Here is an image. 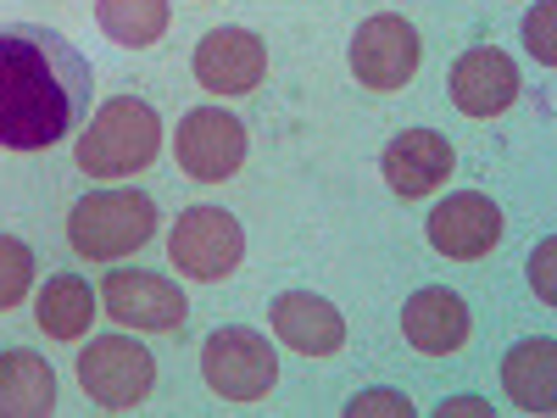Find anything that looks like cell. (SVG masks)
I'll list each match as a JSON object with an SVG mask.
<instances>
[{
  "label": "cell",
  "mask_w": 557,
  "mask_h": 418,
  "mask_svg": "<svg viewBox=\"0 0 557 418\" xmlns=\"http://www.w3.org/2000/svg\"><path fill=\"white\" fill-rule=\"evenodd\" d=\"M151 235H157V201L146 190H123V184L78 196L67 212V246L84 262L134 257L139 246H151Z\"/></svg>",
  "instance_id": "cell-3"
},
{
  "label": "cell",
  "mask_w": 557,
  "mask_h": 418,
  "mask_svg": "<svg viewBox=\"0 0 557 418\" xmlns=\"http://www.w3.org/2000/svg\"><path fill=\"white\" fill-rule=\"evenodd\" d=\"M96 73L84 51L45 28L7 23L0 28V151H51L89 118Z\"/></svg>",
  "instance_id": "cell-1"
},
{
  "label": "cell",
  "mask_w": 557,
  "mask_h": 418,
  "mask_svg": "<svg viewBox=\"0 0 557 418\" xmlns=\"http://www.w3.org/2000/svg\"><path fill=\"white\" fill-rule=\"evenodd\" d=\"M57 413V374L28 346L0 352V418H51Z\"/></svg>",
  "instance_id": "cell-16"
},
{
  "label": "cell",
  "mask_w": 557,
  "mask_h": 418,
  "mask_svg": "<svg viewBox=\"0 0 557 418\" xmlns=\"http://www.w3.org/2000/svg\"><path fill=\"white\" fill-rule=\"evenodd\" d=\"M418 57H424V45H418V28L396 12H380L357 23L351 34V73L362 89H374V96H396V89L412 84L418 73Z\"/></svg>",
  "instance_id": "cell-9"
},
{
  "label": "cell",
  "mask_w": 557,
  "mask_h": 418,
  "mask_svg": "<svg viewBox=\"0 0 557 418\" xmlns=\"http://www.w3.org/2000/svg\"><path fill=\"white\" fill-rule=\"evenodd\" d=\"M201 380L218 402H262L278 385V352L268 346V335L246 330V323H223L201 346Z\"/></svg>",
  "instance_id": "cell-4"
},
{
  "label": "cell",
  "mask_w": 557,
  "mask_h": 418,
  "mask_svg": "<svg viewBox=\"0 0 557 418\" xmlns=\"http://www.w3.org/2000/svg\"><path fill=\"white\" fill-rule=\"evenodd\" d=\"M96 307H101V296L89 291V279H78V273H51L45 291L34 296V318L51 341H84L89 323L101 318Z\"/></svg>",
  "instance_id": "cell-17"
},
{
  "label": "cell",
  "mask_w": 557,
  "mask_h": 418,
  "mask_svg": "<svg viewBox=\"0 0 557 418\" xmlns=\"http://www.w3.org/2000/svg\"><path fill=\"white\" fill-rule=\"evenodd\" d=\"M346 418H412V402L401 391H362L346 402Z\"/></svg>",
  "instance_id": "cell-21"
},
{
  "label": "cell",
  "mask_w": 557,
  "mask_h": 418,
  "mask_svg": "<svg viewBox=\"0 0 557 418\" xmlns=\"http://www.w3.org/2000/svg\"><path fill=\"white\" fill-rule=\"evenodd\" d=\"M96 296H101L107 318H117L123 330H146V335H173L190 318V302H184L178 279L151 273V268H112Z\"/></svg>",
  "instance_id": "cell-7"
},
{
  "label": "cell",
  "mask_w": 557,
  "mask_h": 418,
  "mask_svg": "<svg viewBox=\"0 0 557 418\" xmlns=\"http://www.w3.org/2000/svg\"><path fill=\"white\" fill-rule=\"evenodd\" d=\"M173 162L184 179L196 184H223L235 179L240 162H246V123L223 107H196L178 118V134H173Z\"/></svg>",
  "instance_id": "cell-8"
},
{
  "label": "cell",
  "mask_w": 557,
  "mask_h": 418,
  "mask_svg": "<svg viewBox=\"0 0 557 418\" xmlns=\"http://www.w3.org/2000/svg\"><path fill=\"white\" fill-rule=\"evenodd\" d=\"M502 385L524 413H552L557 407V346L541 341H519L502 357Z\"/></svg>",
  "instance_id": "cell-18"
},
{
  "label": "cell",
  "mask_w": 557,
  "mask_h": 418,
  "mask_svg": "<svg viewBox=\"0 0 557 418\" xmlns=\"http://www.w3.org/2000/svg\"><path fill=\"white\" fill-rule=\"evenodd\" d=\"M78 385L107 413H134L157 385V357L128 335H96L78 352Z\"/></svg>",
  "instance_id": "cell-6"
},
{
  "label": "cell",
  "mask_w": 557,
  "mask_h": 418,
  "mask_svg": "<svg viewBox=\"0 0 557 418\" xmlns=\"http://www.w3.org/2000/svg\"><path fill=\"white\" fill-rule=\"evenodd\" d=\"M430 246L441 251V257H451V262H480V257H491L496 251V241H502V207L491 201V196H480V190H451L435 212H430Z\"/></svg>",
  "instance_id": "cell-10"
},
{
  "label": "cell",
  "mask_w": 557,
  "mask_h": 418,
  "mask_svg": "<svg viewBox=\"0 0 557 418\" xmlns=\"http://www.w3.org/2000/svg\"><path fill=\"white\" fill-rule=\"evenodd\" d=\"M441 413H491V407H485L480 396H457V402H446Z\"/></svg>",
  "instance_id": "cell-24"
},
{
  "label": "cell",
  "mask_w": 557,
  "mask_h": 418,
  "mask_svg": "<svg viewBox=\"0 0 557 418\" xmlns=\"http://www.w3.org/2000/svg\"><path fill=\"white\" fill-rule=\"evenodd\" d=\"M552 241H541V251L530 257V279H535V285H541V296H552Z\"/></svg>",
  "instance_id": "cell-23"
},
{
  "label": "cell",
  "mask_w": 557,
  "mask_h": 418,
  "mask_svg": "<svg viewBox=\"0 0 557 418\" xmlns=\"http://www.w3.org/2000/svg\"><path fill=\"white\" fill-rule=\"evenodd\" d=\"M173 7L168 0H96V23L107 39H117L123 51H146L168 34Z\"/></svg>",
  "instance_id": "cell-19"
},
{
  "label": "cell",
  "mask_w": 557,
  "mask_h": 418,
  "mask_svg": "<svg viewBox=\"0 0 557 418\" xmlns=\"http://www.w3.org/2000/svg\"><path fill=\"white\" fill-rule=\"evenodd\" d=\"M401 335H407V346H418L424 357H451V352L469 346L474 318H469V307H462L457 291L424 285V291H412L407 307H401Z\"/></svg>",
  "instance_id": "cell-14"
},
{
  "label": "cell",
  "mask_w": 557,
  "mask_h": 418,
  "mask_svg": "<svg viewBox=\"0 0 557 418\" xmlns=\"http://www.w3.org/2000/svg\"><path fill=\"white\" fill-rule=\"evenodd\" d=\"M380 168H385V184L401 201H424V196H435L441 184L451 179L457 151H451V139L435 134V128H401L385 146Z\"/></svg>",
  "instance_id": "cell-13"
},
{
  "label": "cell",
  "mask_w": 557,
  "mask_h": 418,
  "mask_svg": "<svg viewBox=\"0 0 557 418\" xmlns=\"http://www.w3.org/2000/svg\"><path fill=\"white\" fill-rule=\"evenodd\" d=\"M162 151V118L151 101L139 96H112L96 107V118L78 123L73 139V162L89 179H128V173H146Z\"/></svg>",
  "instance_id": "cell-2"
},
{
  "label": "cell",
  "mask_w": 557,
  "mask_h": 418,
  "mask_svg": "<svg viewBox=\"0 0 557 418\" xmlns=\"http://www.w3.org/2000/svg\"><path fill=\"white\" fill-rule=\"evenodd\" d=\"M446 96L462 118H502L519 101V67L507 51H496V45H474V51H462L451 62Z\"/></svg>",
  "instance_id": "cell-11"
},
{
  "label": "cell",
  "mask_w": 557,
  "mask_h": 418,
  "mask_svg": "<svg viewBox=\"0 0 557 418\" xmlns=\"http://www.w3.org/2000/svg\"><path fill=\"white\" fill-rule=\"evenodd\" d=\"M552 17H557V7H552V0H541V7L524 17V39H530V57L535 62H557V45H552Z\"/></svg>",
  "instance_id": "cell-22"
},
{
  "label": "cell",
  "mask_w": 557,
  "mask_h": 418,
  "mask_svg": "<svg viewBox=\"0 0 557 418\" xmlns=\"http://www.w3.org/2000/svg\"><path fill=\"white\" fill-rule=\"evenodd\" d=\"M273 335L285 341L290 352H301V357H335L341 346H346V318H341V307L335 302H323V296H312V291H285L273 302Z\"/></svg>",
  "instance_id": "cell-15"
},
{
  "label": "cell",
  "mask_w": 557,
  "mask_h": 418,
  "mask_svg": "<svg viewBox=\"0 0 557 418\" xmlns=\"http://www.w3.org/2000/svg\"><path fill=\"white\" fill-rule=\"evenodd\" d=\"M34 291V251L17 235H0V312H12Z\"/></svg>",
  "instance_id": "cell-20"
},
{
  "label": "cell",
  "mask_w": 557,
  "mask_h": 418,
  "mask_svg": "<svg viewBox=\"0 0 557 418\" xmlns=\"http://www.w3.org/2000/svg\"><path fill=\"white\" fill-rule=\"evenodd\" d=\"M168 257L184 279H196V285H218L240 268L246 257V229L235 212L223 207H184L173 235H168Z\"/></svg>",
  "instance_id": "cell-5"
},
{
  "label": "cell",
  "mask_w": 557,
  "mask_h": 418,
  "mask_svg": "<svg viewBox=\"0 0 557 418\" xmlns=\"http://www.w3.org/2000/svg\"><path fill=\"white\" fill-rule=\"evenodd\" d=\"M268 78V45L251 28H212L196 45V84L207 96H251Z\"/></svg>",
  "instance_id": "cell-12"
}]
</instances>
